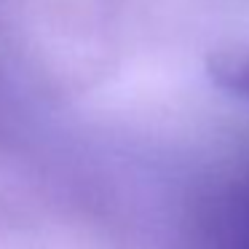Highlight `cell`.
Masks as SVG:
<instances>
[{
	"label": "cell",
	"mask_w": 249,
	"mask_h": 249,
	"mask_svg": "<svg viewBox=\"0 0 249 249\" xmlns=\"http://www.w3.org/2000/svg\"><path fill=\"white\" fill-rule=\"evenodd\" d=\"M212 78L228 91L249 99V51L247 49H233L220 51L209 65Z\"/></svg>",
	"instance_id": "6da1fadb"
}]
</instances>
